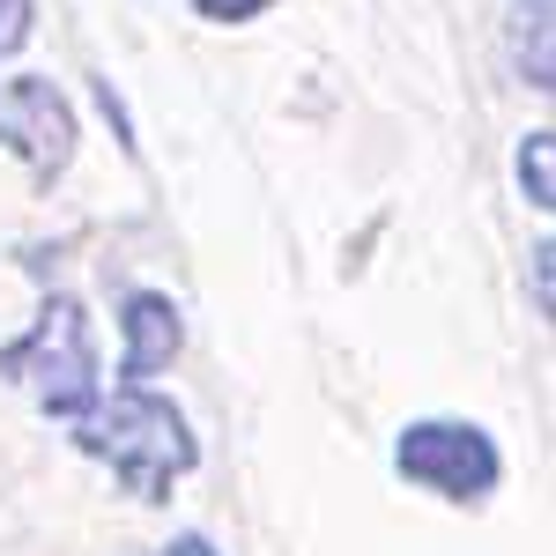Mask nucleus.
Returning <instances> with one entry per match:
<instances>
[{"label":"nucleus","mask_w":556,"mask_h":556,"mask_svg":"<svg viewBox=\"0 0 556 556\" xmlns=\"http://www.w3.org/2000/svg\"><path fill=\"white\" fill-rule=\"evenodd\" d=\"M67 438H75L83 460L112 468V482L127 490L134 505H172V490L201 468V438L186 424V408H178L172 393H156V386H112V393H97L83 416L67 424Z\"/></svg>","instance_id":"nucleus-1"},{"label":"nucleus","mask_w":556,"mask_h":556,"mask_svg":"<svg viewBox=\"0 0 556 556\" xmlns=\"http://www.w3.org/2000/svg\"><path fill=\"white\" fill-rule=\"evenodd\" d=\"M0 379L23 386V393H30V408H38L45 424H75L89 401L104 393V371H97V334H89V312H83V298H75V290L45 282L30 334H15V342L0 349Z\"/></svg>","instance_id":"nucleus-2"},{"label":"nucleus","mask_w":556,"mask_h":556,"mask_svg":"<svg viewBox=\"0 0 556 556\" xmlns=\"http://www.w3.org/2000/svg\"><path fill=\"white\" fill-rule=\"evenodd\" d=\"M393 475L438 505H490L505 482V453L468 416H416L393 438Z\"/></svg>","instance_id":"nucleus-3"},{"label":"nucleus","mask_w":556,"mask_h":556,"mask_svg":"<svg viewBox=\"0 0 556 556\" xmlns=\"http://www.w3.org/2000/svg\"><path fill=\"white\" fill-rule=\"evenodd\" d=\"M0 149L23 156V172L38 186L67 178L75 149H83V119L52 75H0Z\"/></svg>","instance_id":"nucleus-4"},{"label":"nucleus","mask_w":556,"mask_h":556,"mask_svg":"<svg viewBox=\"0 0 556 556\" xmlns=\"http://www.w3.org/2000/svg\"><path fill=\"white\" fill-rule=\"evenodd\" d=\"M186 349V312L164 290H127L119 298V379L112 386H149L156 371H172Z\"/></svg>","instance_id":"nucleus-5"},{"label":"nucleus","mask_w":556,"mask_h":556,"mask_svg":"<svg viewBox=\"0 0 556 556\" xmlns=\"http://www.w3.org/2000/svg\"><path fill=\"white\" fill-rule=\"evenodd\" d=\"M549 23H556L549 0H519L513 15H505V60H513V83H519V89H534V97H549V89H556Z\"/></svg>","instance_id":"nucleus-6"},{"label":"nucleus","mask_w":556,"mask_h":556,"mask_svg":"<svg viewBox=\"0 0 556 556\" xmlns=\"http://www.w3.org/2000/svg\"><path fill=\"white\" fill-rule=\"evenodd\" d=\"M513 172H519V193H527V208H534V215H549V208H556V134H549V127L519 134Z\"/></svg>","instance_id":"nucleus-7"},{"label":"nucleus","mask_w":556,"mask_h":556,"mask_svg":"<svg viewBox=\"0 0 556 556\" xmlns=\"http://www.w3.org/2000/svg\"><path fill=\"white\" fill-rule=\"evenodd\" d=\"M38 30V0H0V60H15Z\"/></svg>","instance_id":"nucleus-8"},{"label":"nucleus","mask_w":556,"mask_h":556,"mask_svg":"<svg viewBox=\"0 0 556 556\" xmlns=\"http://www.w3.org/2000/svg\"><path fill=\"white\" fill-rule=\"evenodd\" d=\"M267 8H282V0H193V15H201V23H223V30H230V23H253Z\"/></svg>","instance_id":"nucleus-9"},{"label":"nucleus","mask_w":556,"mask_h":556,"mask_svg":"<svg viewBox=\"0 0 556 556\" xmlns=\"http://www.w3.org/2000/svg\"><path fill=\"white\" fill-rule=\"evenodd\" d=\"M549 260H556V245H549V238H542V245L527 253V282H534V312H542V319L556 312V290H549Z\"/></svg>","instance_id":"nucleus-10"},{"label":"nucleus","mask_w":556,"mask_h":556,"mask_svg":"<svg viewBox=\"0 0 556 556\" xmlns=\"http://www.w3.org/2000/svg\"><path fill=\"white\" fill-rule=\"evenodd\" d=\"M149 556H223V549H215L208 534H172L164 549H149Z\"/></svg>","instance_id":"nucleus-11"}]
</instances>
